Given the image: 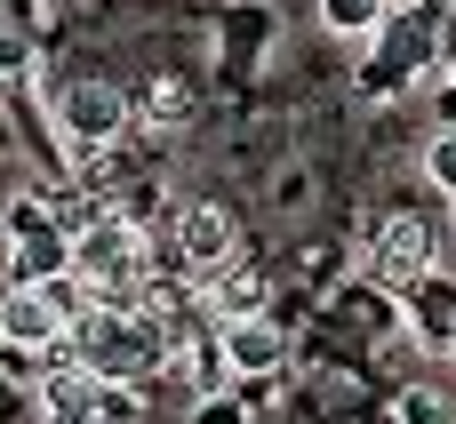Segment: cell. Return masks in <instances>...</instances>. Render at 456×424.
<instances>
[{
  "label": "cell",
  "instance_id": "1",
  "mask_svg": "<svg viewBox=\"0 0 456 424\" xmlns=\"http://www.w3.org/2000/svg\"><path fill=\"white\" fill-rule=\"evenodd\" d=\"M72 345H80V361H88L96 377H128V385H144V377L168 361L160 321H152L144 305H104V297L72 321Z\"/></svg>",
  "mask_w": 456,
  "mask_h": 424
},
{
  "label": "cell",
  "instance_id": "16",
  "mask_svg": "<svg viewBox=\"0 0 456 424\" xmlns=\"http://www.w3.org/2000/svg\"><path fill=\"white\" fill-rule=\"evenodd\" d=\"M449 232H456V200H449Z\"/></svg>",
  "mask_w": 456,
  "mask_h": 424
},
{
  "label": "cell",
  "instance_id": "5",
  "mask_svg": "<svg viewBox=\"0 0 456 424\" xmlns=\"http://www.w3.org/2000/svg\"><path fill=\"white\" fill-rule=\"evenodd\" d=\"M289 329L273 313H240V321H216V361H224V385H273L289 369Z\"/></svg>",
  "mask_w": 456,
  "mask_h": 424
},
{
  "label": "cell",
  "instance_id": "9",
  "mask_svg": "<svg viewBox=\"0 0 456 424\" xmlns=\"http://www.w3.org/2000/svg\"><path fill=\"white\" fill-rule=\"evenodd\" d=\"M72 273V232H32V241H8V289H40Z\"/></svg>",
  "mask_w": 456,
  "mask_h": 424
},
{
  "label": "cell",
  "instance_id": "15",
  "mask_svg": "<svg viewBox=\"0 0 456 424\" xmlns=\"http://www.w3.org/2000/svg\"><path fill=\"white\" fill-rule=\"evenodd\" d=\"M24 64H32V48H24V32H16V24H0V80H16Z\"/></svg>",
  "mask_w": 456,
  "mask_h": 424
},
{
  "label": "cell",
  "instance_id": "7",
  "mask_svg": "<svg viewBox=\"0 0 456 424\" xmlns=\"http://www.w3.org/2000/svg\"><path fill=\"white\" fill-rule=\"evenodd\" d=\"M401 329L425 345V353H456V273H425L409 297H401Z\"/></svg>",
  "mask_w": 456,
  "mask_h": 424
},
{
  "label": "cell",
  "instance_id": "17",
  "mask_svg": "<svg viewBox=\"0 0 456 424\" xmlns=\"http://www.w3.org/2000/svg\"><path fill=\"white\" fill-rule=\"evenodd\" d=\"M385 8H409V0H385Z\"/></svg>",
  "mask_w": 456,
  "mask_h": 424
},
{
  "label": "cell",
  "instance_id": "10",
  "mask_svg": "<svg viewBox=\"0 0 456 424\" xmlns=\"http://www.w3.org/2000/svg\"><path fill=\"white\" fill-rule=\"evenodd\" d=\"M313 16H321V32H329V40L377 48V40H385V24H393L401 8H385V0H313Z\"/></svg>",
  "mask_w": 456,
  "mask_h": 424
},
{
  "label": "cell",
  "instance_id": "14",
  "mask_svg": "<svg viewBox=\"0 0 456 424\" xmlns=\"http://www.w3.org/2000/svg\"><path fill=\"white\" fill-rule=\"evenodd\" d=\"M192 424H248V409H240V401H232V385H224V393H208V401H200V417Z\"/></svg>",
  "mask_w": 456,
  "mask_h": 424
},
{
  "label": "cell",
  "instance_id": "13",
  "mask_svg": "<svg viewBox=\"0 0 456 424\" xmlns=\"http://www.w3.org/2000/svg\"><path fill=\"white\" fill-rule=\"evenodd\" d=\"M425 184L441 192V208L456 200V120H441V128L425 136Z\"/></svg>",
  "mask_w": 456,
  "mask_h": 424
},
{
  "label": "cell",
  "instance_id": "8",
  "mask_svg": "<svg viewBox=\"0 0 456 424\" xmlns=\"http://www.w3.org/2000/svg\"><path fill=\"white\" fill-rule=\"evenodd\" d=\"M200 305H208V329L216 321H240V313H265V273L240 257V265H224V273L200 281Z\"/></svg>",
  "mask_w": 456,
  "mask_h": 424
},
{
  "label": "cell",
  "instance_id": "6",
  "mask_svg": "<svg viewBox=\"0 0 456 424\" xmlns=\"http://www.w3.org/2000/svg\"><path fill=\"white\" fill-rule=\"evenodd\" d=\"M56 337H72V313L48 297V281L40 289H0V345L8 353H40Z\"/></svg>",
  "mask_w": 456,
  "mask_h": 424
},
{
  "label": "cell",
  "instance_id": "2",
  "mask_svg": "<svg viewBox=\"0 0 456 424\" xmlns=\"http://www.w3.org/2000/svg\"><path fill=\"white\" fill-rule=\"evenodd\" d=\"M441 224L433 216H417V208H401V216H385L377 224V241H369V281L385 289V297H409L425 273H441Z\"/></svg>",
  "mask_w": 456,
  "mask_h": 424
},
{
  "label": "cell",
  "instance_id": "4",
  "mask_svg": "<svg viewBox=\"0 0 456 424\" xmlns=\"http://www.w3.org/2000/svg\"><path fill=\"white\" fill-rule=\"evenodd\" d=\"M160 257H176L192 281H208V273L240 265V224H232V208H224V200H184V208H176V224H168V249L152 241V265H160Z\"/></svg>",
  "mask_w": 456,
  "mask_h": 424
},
{
  "label": "cell",
  "instance_id": "18",
  "mask_svg": "<svg viewBox=\"0 0 456 424\" xmlns=\"http://www.w3.org/2000/svg\"><path fill=\"white\" fill-rule=\"evenodd\" d=\"M449 361H456V353H449Z\"/></svg>",
  "mask_w": 456,
  "mask_h": 424
},
{
  "label": "cell",
  "instance_id": "12",
  "mask_svg": "<svg viewBox=\"0 0 456 424\" xmlns=\"http://www.w3.org/2000/svg\"><path fill=\"white\" fill-rule=\"evenodd\" d=\"M393 424H456V393L433 385V377L425 385H401L393 393Z\"/></svg>",
  "mask_w": 456,
  "mask_h": 424
},
{
  "label": "cell",
  "instance_id": "11",
  "mask_svg": "<svg viewBox=\"0 0 456 424\" xmlns=\"http://www.w3.org/2000/svg\"><path fill=\"white\" fill-rule=\"evenodd\" d=\"M192 104H200L192 80H184V72H160V80L136 96V120H144V128H192Z\"/></svg>",
  "mask_w": 456,
  "mask_h": 424
},
{
  "label": "cell",
  "instance_id": "3",
  "mask_svg": "<svg viewBox=\"0 0 456 424\" xmlns=\"http://www.w3.org/2000/svg\"><path fill=\"white\" fill-rule=\"evenodd\" d=\"M56 128H64L72 152H112V144L136 128V96H128L120 80H72V88L56 96Z\"/></svg>",
  "mask_w": 456,
  "mask_h": 424
}]
</instances>
